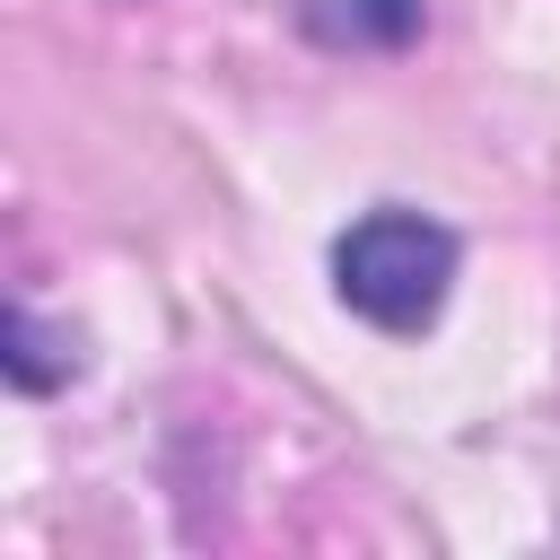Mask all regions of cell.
Segmentation results:
<instances>
[{
	"instance_id": "6da1fadb",
	"label": "cell",
	"mask_w": 560,
	"mask_h": 560,
	"mask_svg": "<svg viewBox=\"0 0 560 560\" xmlns=\"http://www.w3.org/2000/svg\"><path fill=\"white\" fill-rule=\"evenodd\" d=\"M455 262H464V245L446 219L376 201L368 219H350L332 236V298L376 332H429L455 298Z\"/></svg>"
},
{
	"instance_id": "7a4b0ae2",
	"label": "cell",
	"mask_w": 560,
	"mask_h": 560,
	"mask_svg": "<svg viewBox=\"0 0 560 560\" xmlns=\"http://www.w3.org/2000/svg\"><path fill=\"white\" fill-rule=\"evenodd\" d=\"M420 0H324L315 9V35H332V44H359V52H402L411 35H420Z\"/></svg>"
},
{
	"instance_id": "3957f363",
	"label": "cell",
	"mask_w": 560,
	"mask_h": 560,
	"mask_svg": "<svg viewBox=\"0 0 560 560\" xmlns=\"http://www.w3.org/2000/svg\"><path fill=\"white\" fill-rule=\"evenodd\" d=\"M9 376H18V394H52V385H70V376H79L70 332H44L35 306H9Z\"/></svg>"
}]
</instances>
